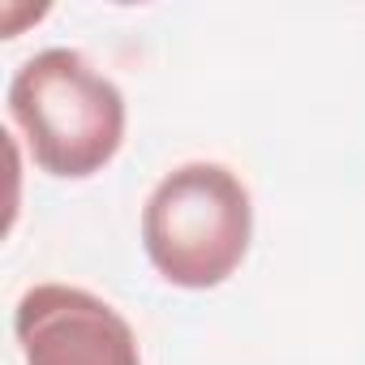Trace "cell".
Here are the masks:
<instances>
[{
  "mask_svg": "<svg viewBox=\"0 0 365 365\" xmlns=\"http://www.w3.org/2000/svg\"><path fill=\"white\" fill-rule=\"evenodd\" d=\"M9 116L31 159L61 180L103 172L125 142V95L73 48H43L18 65Z\"/></svg>",
  "mask_w": 365,
  "mask_h": 365,
  "instance_id": "obj_1",
  "label": "cell"
},
{
  "mask_svg": "<svg viewBox=\"0 0 365 365\" xmlns=\"http://www.w3.org/2000/svg\"><path fill=\"white\" fill-rule=\"evenodd\" d=\"M254 202L224 163H180L142 207V250L163 284L207 292L220 288L250 254Z\"/></svg>",
  "mask_w": 365,
  "mask_h": 365,
  "instance_id": "obj_2",
  "label": "cell"
},
{
  "mask_svg": "<svg viewBox=\"0 0 365 365\" xmlns=\"http://www.w3.org/2000/svg\"><path fill=\"white\" fill-rule=\"evenodd\" d=\"M26 365H142L133 327L95 292L35 284L14 309Z\"/></svg>",
  "mask_w": 365,
  "mask_h": 365,
  "instance_id": "obj_3",
  "label": "cell"
}]
</instances>
